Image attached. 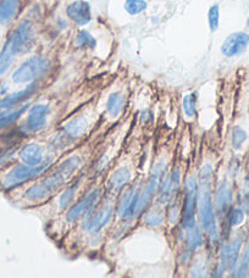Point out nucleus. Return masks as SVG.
I'll return each mask as SVG.
<instances>
[{
    "label": "nucleus",
    "mask_w": 249,
    "mask_h": 278,
    "mask_svg": "<svg viewBox=\"0 0 249 278\" xmlns=\"http://www.w3.org/2000/svg\"><path fill=\"white\" fill-rule=\"evenodd\" d=\"M200 187H202V190H200L198 196L200 222H202V227L207 232L210 244H216L220 234H219L218 226H216L215 222V214H214L210 185H200Z\"/></svg>",
    "instance_id": "nucleus-4"
},
{
    "label": "nucleus",
    "mask_w": 249,
    "mask_h": 278,
    "mask_svg": "<svg viewBox=\"0 0 249 278\" xmlns=\"http://www.w3.org/2000/svg\"><path fill=\"white\" fill-rule=\"evenodd\" d=\"M86 127H87V121L83 117H75L71 121L66 123L62 127L61 134L55 137V144L58 143L60 147H65L69 144V142L74 140L80 137L81 134L85 132Z\"/></svg>",
    "instance_id": "nucleus-8"
},
{
    "label": "nucleus",
    "mask_w": 249,
    "mask_h": 278,
    "mask_svg": "<svg viewBox=\"0 0 249 278\" xmlns=\"http://www.w3.org/2000/svg\"><path fill=\"white\" fill-rule=\"evenodd\" d=\"M27 110V105L17 107V109H5L0 112V129L12 125L21 115Z\"/></svg>",
    "instance_id": "nucleus-22"
},
{
    "label": "nucleus",
    "mask_w": 249,
    "mask_h": 278,
    "mask_svg": "<svg viewBox=\"0 0 249 278\" xmlns=\"http://www.w3.org/2000/svg\"><path fill=\"white\" fill-rule=\"evenodd\" d=\"M197 109V95L194 93L188 94L183 98V110L188 117H193L196 115Z\"/></svg>",
    "instance_id": "nucleus-26"
},
{
    "label": "nucleus",
    "mask_w": 249,
    "mask_h": 278,
    "mask_svg": "<svg viewBox=\"0 0 249 278\" xmlns=\"http://www.w3.org/2000/svg\"><path fill=\"white\" fill-rule=\"evenodd\" d=\"M249 44V34L245 32H236L232 33L225 39V42L221 45V53L227 58H234V56L240 55L241 53L246 50V48Z\"/></svg>",
    "instance_id": "nucleus-9"
},
{
    "label": "nucleus",
    "mask_w": 249,
    "mask_h": 278,
    "mask_svg": "<svg viewBox=\"0 0 249 278\" xmlns=\"http://www.w3.org/2000/svg\"><path fill=\"white\" fill-rule=\"evenodd\" d=\"M241 250V239H234L232 242H230L229 244L225 245L221 252V260L220 265H219L218 272H220V275L223 274L226 270H232L235 266L237 265L238 255H240Z\"/></svg>",
    "instance_id": "nucleus-13"
},
{
    "label": "nucleus",
    "mask_w": 249,
    "mask_h": 278,
    "mask_svg": "<svg viewBox=\"0 0 249 278\" xmlns=\"http://www.w3.org/2000/svg\"><path fill=\"white\" fill-rule=\"evenodd\" d=\"M232 200V190L231 185L227 181H223L220 185H218L215 190V206L218 209L219 212L224 211L227 207V205H230V202Z\"/></svg>",
    "instance_id": "nucleus-18"
},
{
    "label": "nucleus",
    "mask_w": 249,
    "mask_h": 278,
    "mask_svg": "<svg viewBox=\"0 0 249 278\" xmlns=\"http://www.w3.org/2000/svg\"><path fill=\"white\" fill-rule=\"evenodd\" d=\"M50 60L45 56L34 55L27 59L25 63L21 64L13 71L11 78L13 82L17 83V85L33 83L37 80H39L50 69Z\"/></svg>",
    "instance_id": "nucleus-5"
},
{
    "label": "nucleus",
    "mask_w": 249,
    "mask_h": 278,
    "mask_svg": "<svg viewBox=\"0 0 249 278\" xmlns=\"http://www.w3.org/2000/svg\"><path fill=\"white\" fill-rule=\"evenodd\" d=\"M213 178V169L209 165H205L199 172L200 185H210Z\"/></svg>",
    "instance_id": "nucleus-32"
},
{
    "label": "nucleus",
    "mask_w": 249,
    "mask_h": 278,
    "mask_svg": "<svg viewBox=\"0 0 249 278\" xmlns=\"http://www.w3.org/2000/svg\"><path fill=\"white\" fill-rule=\"evenodd\" d=\"M162 221H164V216L159 211L148 212L144 217V223L147 226H150V227H158L161 225Z\"/></svg>",
    "instance_id": "nucleus-29"
},
{
    "label": "nucleus",
    "mask_w": 249,
    "mask_h": 278,
    "mask_svg": "<svg viewBox=\"0 0 249 278\" xmlns=\"http://www.w3.org/2000/svg\"><path fill=\"white\" fill-rule=\"evenodd\" d=\"M124 6L129 15H138L147 9V1L145 0H126Z\"/></svg>",
    "instance_id": "nucleus-24"
},
{
    "label": "nucleus",
    "mask_w": 249,
    "mask_h": 278,
    "mask_svg": "<svg viewBox=\"0 0 249 278\" xmlns=\"http://www.w3.org/2000/svg\"><path fill=\"white\" fill-rule=\"evenodd\" d=\"M185 200L182 207V226L187 228L193 227L194 212H196L197 202H198V183L193 176L187 178L185 185Z\"/></svg>",
    "instance_id": "nucleus-6"
},
{
    "label": "nucleus",
    "mask_w": 249,
    "mask_h": 278,
    "mask_svg": "<svg viewBox=\"0 0 249 278\" xmlns=\"http://www.w3.org/2000/svg\"><path fill=\"white\" fill-rule=\"evenodd\" d=\"M238 277H247L249 276V243L246 248L245 253H243L242 260H241L240 266H238L237 275Z\"/></svg>",
    "instance_id": "nucleus-27"
},
{
    "label": "nucleus",
    "mask_w": 249,
    "mask_h": 278,
    "mask_svg": "<svg viewBox=\"0 0 249 278\" xmlns=\"http://www.w3.org/2000/svg\"><path fill=\"white\" fill-rule=\"evenodd\" d=\"M76 45L81 49H94L97 45V40L88 31L82 29L76 36Z\"/></svg>",
    "instance_id": "nucleus-23"
},
{
    "label": "nucleus",
    "mask_w": 249,
    "mask_h": 278,
    "mask_svg": "<svg viewBox=\"0 0 249 278\" xmlns=\"http://www.w3.org/2000/svg\"><path fill=\"white\" fill-rule=\"evenodd\" d=\"M50 165V160H45L43 164L36 165V166L27 164L15 165V166L11 167V169L2 176L1 181H0V185L6 190L13 189V188L18 187V185H23V183L28 182V181L42 176V175L49 169Z\"/></svg>",
    "instance_id": "nucleus-3"
},
{
    "label": "nucleus",
    "mask_w": 249,
    "mask_h": 278,
    "mask_svg": "<svg viewBox=\"0 0 249 278\" xmlns=\"http://www.w3.org/2000/svg\"><path fill=\"white\" fill-rule=\"evenodd\" d=\"M82 165V160L78 156L66 159L55 170V172L43 178L40 182L36 183L26 190V199L31 201H40L43 199L49 198L56 190L60 189Z\"/></svg>",
    "instance_id": "nucleus-1"
},
{
    "label": "nucleus",
    "mask_w": 249,
    "mask_h": 278,
    "mask_svg": "<svg viewBox=\"0 0 249 278\" xmlns=\"http://www.w3.org/2000/svg\"><path fill=\"white\" fill-rule=\"evenodd\" d=\"M187 236H186V253L191 254L194 250L198 249L203 243V236L202 232L196 225L191 228H187Z\"/></svg>",
    "instance_id": "nucleus-20"
},
{
    "label": "nucleus",
    "mask_w": 249,
    "mask_h": 278,
    "mask_svg": "<svg viewBox=\"0 0 249 278\" xmlns=\"http://www.w3.org/2000/svg\"><path fill=\"white\" fill-rule=\"evenodd\" d=\"M37 89V83H29L28 86L22 91H18L16 93L9 94L5 95L0 99V109H15L16 106H18L20 104H22L23 101H26L29 96L33 95V93Z\"/></svg>",
    "instance_id": "nucleus-15"
},
{
    "label": "nucleus",
    "mask_w": 249,
    "mask_h": 278,
    "mask_svg": "<svg viewBox=\"0 0 249 278\" xmlns=\"http://www.w3.org/2000/svg\"><path fill=\"white\" fill-rule=\"evenodd\" d=\"M21 0H0V25H7L17 15Z\"/></svg>",
    "instance_id": "nucleus-17"
},
{
    "label": "nucleus",
    "mask_w": 249,
    "mask_h": 278,
    "mask_svg": "<svg viewBox=\"0 0 249 278\" xmlns=\"http://www.w3.org/2000/svg\"><path fill=\"white\" fill-rule=\"evenodd\" d=\"M49 106L45 104H37L31 107L25 121L26 132H36L43 128L47 122V117L49 115Z\"/></svg>",
    "instance_id": "nucleus-10"
},
{
    "label": "nucleus",
    "mask_w": 249,
    "mask_h": 278,
    "mask_svg": "<svg viewBox=\"0 0 249 278\" xmlns=\"http://www.w3.org/2000/svg\"><path fill=\"white\" fill-rule=\"evenodd\" d=\"M76 190H77V183H74V185H70V187H67L66 189H65V191L61 194V196H60V201H59L61 209L66 207L67 205L71 202V200L74 199V196H75Z\"/></svg>",
    "instance_id": "nucleus-28"
},
{
    "label": "nucleus",
    "mask_w": 249,
    "mask_h": 278,
    "mask_svg": "<svg viewBox=\"0 0 249 278\" xmlns=\"http://www.w3.org/2000/svg\"><path fill=\"white\" fill-rule=\"evenodd\" d=\"M208 22H209L210 31L215 32L219 28V23H220V6L218 4L212 5L208 12Z\"/></svg>",
    "instance_id": "nucleus-25"
},
{
    "label": "nucleus",
    "mask_w": 249,
    "mask_h": 278,
    "mask_svg": "<svg viewBox=\"0 0 249 278\" xmlns=\"http://www.w3.org/2000/svg\"><path fill=\"white\" fill-rule=\"evenodd\" d=\"M18 155H20L21 161H22L23 164L33 165V166L43 164L45 161L43 148L40 147L39 144H34V143L25 145V147L20 150Z\"/></svg>",
    "instance_id": "nucleus-16"
},
{
    "label": "nucleus",
    "mask_w": 249,
    "mask_h": 278,
    "mask_svg": "<svg viewBox=\"0 0 249 278\" xmlns=\"http://www.w3.org/2000/svg\"><path fill=\"white\" fill-rule=\"evenodd\" d=\"M164 174H165V166L161 163L154 167L153 172H151L144 189L139 191V199H138V205H137V214H139V212L147 206L148 202L151 200V198L155 195L156 190H158L159 188V183H160V180Z\"/></svg>",
    "instance_id": "nucleus-7"
},
{
    "label": "nucleus",
    "mask_w": 249,
    "mask_h": 278,
    "mask_svg": "<svg viewBox=\"0 0 249 278\" xmlns=\"http://www.w3.org/2000/svg\"><path fill=\"white\" fill-rule=\"evenodd\" d=\"M247 25H248V27H249V18H248V21H247Z\"/></svg>",
    "instance_id": "nucleus-33"
},
{
    "label": "nucleus",
    "mask_w": 249,
    "mask_h": 278,
    "mask_svg": "<svg viewBox=\"0 0 249 278\" xmlns=\"http://www.w3.org/2000/svg\"><path fill=\"white\" fill-rule=\"evenodd\" d=\"M131 180V174L126 167H120L112 175L109 180V187L113 190H120Z\"/></svg>",
    "instance_id": "nucleus-19"
},
{
    "label": "nucleus",
    "mask_w": 249,
    "mask_h": 278,
    "mask_svg": "<svg viewBox=\"0 0 249 278\" xmlns=\"http://www.w3.org/2000/svg\"><path fill=\"white\" fill-rule=\"evenodd\" d=\"M66 13L71 21H74L76 25L86 26L91 22L92 11L91 5L85 0H76L67 6Z\"/></svg>",
    "instance_id": "nucleus-12"
},
{
    "label": "nucleus",
    "mask_w": 249,
    "mask_h": 278,
    "mask_svg": "<svg viewBox=\"0 0 249 278\" xmlns=\"http://www.w3.org/2000/svg\"><path fill=\"white\" fill-rule=\"evenodd\" d=\"M33 26L28 20L22 21L7 37L4 47L0 50V77L11 67L16 56L25 53L33 42Z\"/></svg>",
    "instance_id": "nucleus-2"
},
{
    "label": "nucleus",
    "mask_w": 249,
    "mask_h": 278,
    "mask_svg": "<svg viewBox=\"0 0 249 278\" xmlns=\"http://www.w3.org/2000/svg\"><path fill=\"white\" fill-rule=\"evenodd\" d=\"M114 214V205L112 202L104 204L103 206H100L96 211V214L91 216V220L88 221L87 229L89 233L96 234L107 225L110 221L112 216Z\"/></svg>",
    "instance_id": "nucleus-14"
},
{
    "label": "nucleus",
    "mask_w": 249,
    "mask_h": 278,
    "mask_svg": "<svg viewBox=\"0 0 249 278\" xmlns=\"http://www.w3.org/2000/svg\"><path fill=\"white\" fill-rule=\"evenodd\" d=\"M99 198H100L99 189L91 191L87 196H85V198L81 199L80 201L76 202L74 206L69 210V212H67V215H66L67 221H70V222H74V221L77 220L80 216L92 211V209H93V207L96 206L97 202H98Z\"/></svg>",
    "instance_id": "nucleus-11"
},
{
    "label": "nucleus",
    "mask_w": 249,
    "mask_h": 278,
    "mask_svg": "<svg viewBox=\"0 0 249 278\" xmlns=\"http://www.w3.org/2000/svg\"><path fill=\"white\" fill-rule=\"evenodd\" d=\"M245 220V212L243 210L238 209V207H234L231 209L229 215V222L231 226H238L243 222Z\"/></svg>",
    "instance_id": "nucleus-31"
},
{
    "label": "nucleus",
    "mask_w": 249,
    "mask_h": 278,
    "mask_svg": "<svg viewBox=\"0 0 249 278\" xmlns=\"http://www.w3.org/2000/svg\"><path fill=\"white\" fill-rule=\"evenodd\" d=\"M246 139H247V133L240 127H236L234 132H232V144H234V148L240 149Z\"/></svg>",
    "instance_id": "nucleus-30"
},
{
    "label": "nucleus",
    "mask_w": 249,
    "mask_h": 278,
    "mask_svg": "<svg viewBox=\"0 0 249 278\" xmlns=\"http://www.w3.org/2000/svg\"><path fill=\"white\" fill-rule=\"evenodd\" d=\"M124 95L120 92L113 93L112 95L108 98L107 101V112L112 117H116L121 112V110L124 109Z\"/></svg>",
    "instance_id": "nucleus-21"
}]
</instances>
